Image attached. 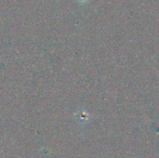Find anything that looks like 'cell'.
I'll list each match as a JSON object with an SVG mask.
<instances>
[{"label": "cell", "instance_id": "6da1fadb", "mask_svg": "<svg viewBox=\"0 0 159 158\" xmlns=\"http://www.w3.org/2000/svg\"><path fill=\"white\" fill-rule=\"evenodd\" d=\"M76 2H78V3H80V4H87V3H89L90 0H75Z\"/></svg>", "mask_w": 159, "mask_h": 158}]
</instances>
